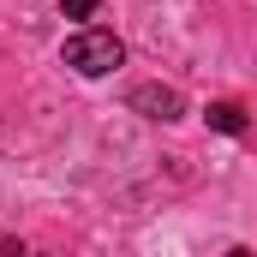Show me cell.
Listing matches in <instances>:
<instances>
[{"label":"cell","instance_id":"obj_4","mask_svg":"<svg viewBox=\"0 0 257 257\" xmlns=\"http://www.w3.org/2000/svg\"><path fill=\"white\" fill-rule=\"evenodd\" d=\"M96 6H102V0H60V12H66V18H90Z\"/></svg>","mask_w":257,"mask_h":257},{"label":"cell","instance_id":"obj_1","mask_svg":"<svg viewBox=\"0 0 257 257\" xmlns=\"http://www.w3.org/2000/svg\"><path fill=\"white\" fill-rule=\"evenodd\" d=\"M60 60L78 72V78H102V72H114V66L126 60V42L114 36V30H78V36H66Z\"/></svg>","mask_w":257,"mask_h":257},{"label":"cell","instance_id":"obj_3","mask_svg":"<svg viewBox=\"0 0 257 257\" xmlns=\"http://www.w3.org/2000/svg\"><path fill=\"white\" fill-rule=\"evenodd\" d=\"M203 120H209L215 132H227V138H239V132H245V108H239V102H209Z\"/></svg>","mask_w":257,"mask_h":257},{"label":"cell","instance_id":"obj_2","mask_svg":"<svg viewBox=\"0 0 257 257\" xmlns=\"http://www.w3.org/2000/svg\"><path fill=\"white\" fill-rule=\"evenodd\" d=\"M126 102H132V114H144V120H162V126L186 114V102H180V90H168V84H138V90H132Z\"/></svg>","mask_w":257,"mask_h":257}]
</instances>
